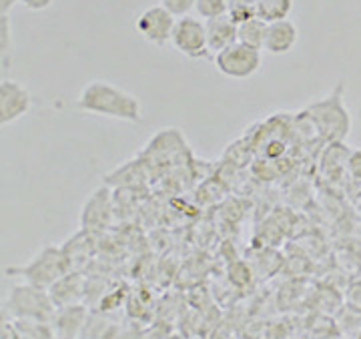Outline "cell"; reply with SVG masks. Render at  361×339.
I'll return each instance as SVG.
<instances>
[{
	"mask_svg": "<svg viewBox=\"0 0 361 339\" xmlns=\"http://www.w3.org/2000/svg\"><path fill=\"white\" fill-rule=\"evenodd\" d=\"M56 303L52 300L51 291L42 287L30 285V283H20L14 285L4 301L2 315L11 317L16 321H44L51 323L54 313H56Z\"/></svg>",
	"mask_w": 361,
	"mask_h": 339,
	"instance_id": "obj_2",
	"label": "cell"
},
{
	"mask_svg": "<svg viewBox=\"0 0 361 339\" xmlns=\"http://www.w3.org/2000/svg\"><path fill=\"white\" fill-rule=\"evenodd\" d=\"M113 217V203H111V193L106 187H99L89 201L82 205L80 213V229L85 231H103Z\"/></svg>",
	"mask_w": 361,
	"mask_h": 339,
	"instance_id": "obj_9",
	"label": "cell"
},
{
	"mask_svg": "<svg viewBox=\"0 0 361 339\" xmlns=\"http://www.w3.org/2000/svg\"><path fill=\"white\" fill-rule=\"evenodd\" d=\"M205 26L209 51L215 52V54L223 51V49L235 44V42H239V39H237V28L239 26L235 25L227 14L217 16V18H211V20H205Z\"/></svg>",
	"mask_w": 361,
	"mask_h": 339,
	"instance_id": "obj_13",
	"label": "cell"
},
{
	"mask_svg": "<svg viewBox=\"0 0 361 339\" xmlns=\"http://www.w3.org/2000/svg\"><path fill=\"white\" fill-rule=\"evenodd\" d=\"M257 16L265 23L283 20L293 11V0H255Z\"/></svg>",
	"mask_w": 361,
	"mask_h": 339,
	"instance_id": "obj_16",
	"label": "cell"
},
{
	"mask_svg": "<svg viewBox=\"0 0 361 339\" xmlns=\"http://www.w3.org/2000/svg\"><path fill=\"white\" fill-rule=\"evenodd\" d=\"M16 323L20 327L23 339H56L51 323H44V321H16Z\"/></svg>",
	"mask_w": 361,
	"mask_h": 339,
	"instance_id": "obj_18",
	"label": "cell"
},
{
	"mask_svg": "<svg viewBox=\"0 0 361 339\" xmlns=\"http://www.w3.org/2000/svg\"><path fill=\"white\" fill-rule=\"evenodd\" d=\"M348 167L349 171H351V175L361 181V149L348 156Z\"/></svg>",
	"mask_w": 361,
	"mask_h": 339,
	"instance_id": "obj_24",
	"label": "cell"
},
{
	"mask_svg": "<svg viewBox=\"0 0 361 339\" xmlns=\"http://www.w3.org/2000/svg\"><path fill=\"white\" fill-rule=\"evenodd\" d=\"M68 271L71 269H68V263H66L65 251H63V247H56V245H47L25 265L6 269L8 275L23 277L26 283L42 287V289H51Z\"/></svg>",
	"mask_w": 361,
	"mask_h": 339,
	"instance_id": "obj_3",
	"label": "cell"
},
{
	"mask_svg": "<svg viewBox=\"0 0 361 339\" xmlns=\"http://www.w3.org/2000/svg\"><path fill=\"white\" fill-rule=\"evenodd\" d=\"M227 16L237 26L243 25L257 16V4H255V0H229Z\"/></svg>",
	"mask_w": 361,
	"mask_h": 339,
	"instance_id": "obj_17",
	"label": "cell"
},
{
	"mask_svg": "<svg viewBox=\"0 0 361 339\" xmlns=\"http://www.w3.org/2000/svg\"><path fill=\"white\" fill-rule=\"evenodd\" d=\"M18 2L20 0H0V14H11V11Z\"/></svg>",
	"mask_w": 361,
	"mask_h": 339,
	"instance_id": "obj_25",
	"label": "cell"
},
{
	"mask_svg": "<svg viewBox=\"0 0 361 339\" xmlns=\"http://www.w3.org/2000/svg\"><path fill=\"white\" fill-rule=\"evenodd\" d=\"M171 44L177 52L183 56L191 58V61H201L207 58L211 51H209V40H207V26L203 18L199 16H183L177 18V25L171 37Z\"/></svg>",
	"mask_w": 361,
	"mask_h": 339,
	"instance_id": "obj_6",
	"label": "cell"
},
{
	"mask_svg": "<svg viewBox=\"0 0 361 339\" xmlns=\"http://www.w3.org/2000/svg\"><path fill=\"white\" fill-rule=\"evenodd\" d=\"M63 251H65L68 269L71 271H82V267L89 263L90 255H92V243H90L89 231L80 229L71 241H66Z\"/></svg>",
	"mask_w": 361,
	"mask_h": 339,
	"instance_id": "obj_14",
	"label": "cell"
},
{
	"mask_svg": "<svg viewBox=\"0 0 361 339\" xmlns=\"http://www.w3.org/2000/svg\"><path fill=\"white\" fill-rule=\"evenodd\" d=\"M51 326L56 333V339H78L87 327V309L80 303L59 307Z\"/></svg>",
	"mask_w": 361,
	"mask_h": 339,
	"instance_id": "obj_10",
	"label": "cell"
},
{
	"mask_svg": "<svg viewBox=\"0 0 361 339\" xmlns=\"http://www.w3.org/2000/svg\"><path fill=\"white\" fill-rule=\"evenodd\" d=\"M32 109V94L23 82L14 78L0 80V125H13L14 121L26 117Z\"/></svg>",
	"mask_w": 361,
	"mask_h": 339,
	"instance_id": "obj_8",
	"label": "cell"
},
{
	"mask_svg": "<svg viewBox=\"0 0 361 339\" xmlns=\"http://www.w3.org/2000/svg\"><path fill=\"white\" fill-rule=\"evenodd\" d=\"M265 35H267V23L263 18H259V16L239 25V28H237L239 42H243L247 47H253V49H259V51H263Z\"/></svg>",
	"mask_w": 361,
	"mask_h": 339,
	"instance_id": "obj_15",
	"label": "cell"
},
{
	"mask_svg": "<svg viewBox=\"0 0 361 339\" xmlns=\"http://www.w3.org/2000/svg\"><path fill=\"white\" fill-rule=\"evenodd\" d=\"M0 339H23L18 323L4 315H2V326H0Z\"/></svg>",
	"mask_w": 361,
	"mask_h": 339,
	"instance_id": "obj_22",
	"label": "cell"
},
{
	"mask_svg": "<svg viewBox=\"0 0 361 339\" xmlns=\"http://www.w3.org/2000/svg\"><path fill=\"white\" fill-rule=\"evenodd\" d=\"M297 40H299V28L293 20L283 18V20L267 23L263 51H267L269 54H287L295 49Z\"/></svg>",
	"mask_w": 361,
	"mask_h": 339,
	"instance_id": "obj_11",
	"label": "cell"
},
{
	"mask_svg": "<svg viewBox=\"0 0 361 339\" xmlns=\"http://www.w3.org/2000/svg\"><path fill=\"white\" fill-rule=\"evenodd\" d=\"M77 109L82 113L125 123L142 121L141 99L109 80H90L89 85H85L77 97Z\"/></svg>",
	"mask_w": 361,
	"mask_h": 339,
	"instance_id": "obj_1",
	"label": "cell"
},
{
	"mask_svg": "<svg viewBox=\"0 0 361 339\" xmlns=\"http://www.w3.org/2000/svg\"><path fill=\"white\" fill-rule=\"evenodd\" d=\"M13 51V23L11 14H0V54H2V66L8 65Z\"/></svg>",
	"mask_w": 361,
	"mask_h": 339,
	"instance_id": "obj_19",
	"label": "cell"
},
{
	"mask_svg": "<svg viewBox=\"0 0 361 339\" xmlns=\"http://www.w3.org/2000/svg\"><path fill=\"white\" fill-rule=\"evenodd\" d=\"M159 4L165 6L175 18H183V16H189L193 13L197 0H159Z\"/></svg>",
	"mask_w": 361,
	"mask_h": 339,
	"instance_id": "obj_21",
	"label": "cell"
},
{
	"mask_svg": "<svg viewBox=\"0 0 361 339\" xmlns=\"http://www.w3.org/2000/svg\"><path fill=\"white\" fill-rule=\"evenodd\" d=\"M263 65V54L259 49L247 47L243 42H235L215 54V66L223 77L233 80H247L257 75Z\"/></svg>",
	"mask_w": 361,
	"mask_h": 339,
	"instance_id": "obj_5",
	"label": "cell"
},
{
	"mask_svg": "<svg viewBox=\"0 0 361 339\" xmlns=\"http://www.w3.org/2000/svg\"><path fill=\"white\" fill-rule=\"evenodd\" d=\"M229 8V0H197V16L203 18V20H211V18H217L227 14Z\"/></svg>",
	"mask_w": 361,
	"mask_h": 339,
	"instance_id": "obj_20",
	"label": "cell"
},
{
	"mask_svg": "<svg viewBox=\"0 0 361 339\" xmlns=\"http://www.w3.org/2000/svg\"><path fill=\"white\" fill-rule=\"evenodd\" d=\"M49 291H51L56 307H65V305H75V303H78L85 297L87 283H85V277H82L80 271H68Z\"/></svg>",
	"mask_w": 361,
	"mask_h": 339,
	"instance_id": "obj_12",
	"label": "cell"
},
{
	"mask_svg": "<svg viewBox=\"0 0 361 339\" xmlns=\"http://www.w3.org/2000/svg\"><path fill=\"white\" fill-rule=\"evenodd\" d=\"M52 2L54 0H20V4L25 6L26 11H30V13H42L49 6H52Z\"/></svg>",
	"mask_w": 361,
	"mask_h": 339,
	"instance_id": "obj_23",
	"label": "cell"
},
{
	"mask_svg": "<svg viewBox=\"0 0 361 339\" xmlns=\"http://www.w3.org/2000/svg\"><path fill=\"white\" fill-rule=\"evenodd\" d=\"M311 121L315 129L327 141H343L351 129V115L343 104V80L337 85L329 97L310 106Z\"/></svg>",
	"mask_w": 361,
	"mask_h": 339,
	"instance_id": "obj_4",
	"label": "cell"
},
{
	"mask_svg": "<svg viewBox=\"0 0 361 339\" xmlns=\"http://www.w3.org/2000/svg\"><path fill=\"white\" fill-rule=\"evenodd\" d=\"M175 25H177V18L169 13L165 6H161V4H155V6L145 8V11L137 16V20H135L137 32H139L149 44H153V47H165V44H171V37H173Z\"/></svg>",
	"mask_w": 361,
	"mask_h": 339,
	"instance_id": "obj_7",
	"label": "cell"
}]
</instances>
